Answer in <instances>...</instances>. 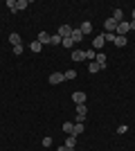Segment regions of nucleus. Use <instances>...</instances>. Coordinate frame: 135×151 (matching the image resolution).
Segmentation results:
<instances>
[{"mask_svg": "<svg viewBox=\"0 0 135 151\" xmlns=\"http://www.w3.org/2000/svg\"><path fill=\"white\" fill-rule=\"evenodd\" d=\"M117 25H119V23H115L113 18H106L104 20V34H115Z\"/></svg>", "mask_w": 135, "mask_h": 151, "instance_id": "obj_1", "label": "nucleus"}, {"mask_svg": "<svg viewBox=\"0 0 135 151\" xmlns=\"http://www.w3.org/2000/svg\"><path fill=\"white\" fill-rule=\"evenodd\" d=\"M104 45H106V38H104V34H99V36H95V41H92V50L95 52H101Z\"/></svg>", "mask_w": 135, "mask_h": 151, "instance_id": "obj_2", "label": "nucleus"}, {"mask_svg": "<svg viewBox=\"0 0 135 151\" xmlns=\"http://www.w3.org/2000/svg\"><path fill=\"white\" fill-rule=\"evenodd\" d=\"M131 32V27H129V23H126V20H122V23H119V25H117V29H115V34L117 36H126V34H129Z\"/></svg>", "mask_w": 135, "mask_h": 151, "instance_id": "obj_3", "label": "nucleus"}, {"mask_svg": "<svg viewBox=\"0 0 135 151\" xmlns=\"http://www.w3.org/2000/svg\"><path fill=\"white\" fill-rule=\"evenodd\" d=\"M56 34H59V36H61V41H63V38H68V36H70V34H72V27H70V25H59Z\"/></svg>", "mask_w": 135, "mask_h": 151, "instance_id": "obj_4", "label": "nucleus"}, {"mask_svg": "<svg viewBox=\"0 0 135 151\" xmlns=\"http://www.w3.org/2000/svg\"><path fill=\"white\" fill-rule=\"evenodd\" d=\"M61 81H65L63 72H52V75H50V83H52V86H56V83H61Z\"/></svg>", "mask_w": 135, "mask_h": 151, "instance_id": "obj_5", "label": "nucleus"}, {"mask_svg": "<svg viewBox=\"0 0 135 151\" xmlns=\"http://www.w3.org/2000/svg\"><path fill=\"white\" fill-rule=\"evenodd\" d=\"M70 38L74 41V45H77V43H81V41H84V34H81V29H79V27H72Z\"/></svg>", "mask_w": 135, "mask_h": 151, "instance_id": "obj_6", "label": "nucleus"}, {"mask_svg": "<svg viewBox=\"0 0 135 151\" xmlns=\"http://www.w3.org/2000/svg\"><path fill=\"white\" fill-rule=\"evenodd\" d=\"M72 101H74V104H86V93H84V90L72 93Z\"/></svg>", "mask_w": 135, "mask_h": 151, "instance_id": "obj_7", "label": "nucleus"}, {"mask_svg": "<svg viewBox=\"0 0 135 151\" xmlns=\"http://www.w3.org/2000/svg\"><path fill=\"white\" fill-rule=\"evenodd\" d=\"M50 38H52V34H50V32H41L36 41H39L41 45H50Z\"/></svg>", "mask_w": 135, "mask_h": 151, "instance_id": "obj_8", "label": "nucleus"}, {"mask_svg": "<svg viewBox=\"0 0 135 151\" xmlns=\"http://www.w3.org/2000/svg\"><path fill=\"white\" fill-rule=\"evenodd\" d=\"M65 147H68L70 151L77 149V135H68V138H65Z\"/></svg>", "mask_w": 135, "mask_h": 151, "instance_id": "obj_9", "label": "nucleus"}, {"mask_svg": "<svg viewBox=\"0 0 135 151\" xmlns=\"http://www.w3.org/2000/svg\"><path fill=\"white\" fill-rule=\"evenodd\" d=\"M79 29H81V34H84V36H88V34H92V23H88V20H86V23H81V25H79Z\"/></svg>", "mask_w": 135, "mask_h": 151, "instance_id": "obj_10", "label": "nucleus"}, {"mask_svg": "<svg viewBox=\"0 0 135 151\" xmlns=\"http://www.w3.org/2000/svg\"><path fill=\"white\" fill-rule=\"evenodd\" d=\"M110 18L115 20V23H122V20H124V12H122V7H117L115 12H113V16H110Z\"/></svg>", "mask_w": 135, "mask_h": 151, "instance_id": "obj_11", "label": "nucleus"}, {"mask_svg": "<svg viewBox=\"0 0 135 151\" xmlns=\"http://www.w3.org/2000/svg\"><path fill=\"white\" fill-rule=\"evenodd\" d=\"M72 61H86V52L84 50H72Z\"/></svg>", "mask_w": 135, "mask_h": 151, "instance_id": "obj_12", "label": "nucleus"}, {"mask_svg": "<svg viewBox=\"0 0 135 151\" xmlns=\"http://www.w3.org/2000/svg\"><path fill=\"white\" fill-rule=\"evenodd\" d=\"M9 43H11L14 47H16V45H23L20 43V34L18 32H11V34H9Z\"/></svg>", "mask_w": 135, "mask_h": 151, "instance_id": "obj_13", "label": "nucleus"}, {"mask_svg": "<svg viewBox=\"0 0 135 151\" xmlns=\"http://www.w3.org/2000/svg\"><path fill=\"white\" fill-rule=\"evenodd\" d=\"M95 61L99 63V68H106V52H97Z\"/></svg>", "mask_w": 135, "mask_h": 151, "instance_id": "obj_14", "label": "nucleus"}, {"mask_svg": "<svg viewBox=\"0 0 135 151\" xmlns=\"http://www.w3.org/2000/svg\"><path fill=\"white\" fill-rule=\"evenodd\" d=\"M63 133L65 135H72V133H74V122H65L63 124Z\"/></svg>", "mask_w": 135, "mask_h": 151, "instance_id": "obj_15", "label": "nucleus"}, {"mask_svg": "<svg viewBox=\"0 0 135 151\" xmlns=\"http://www.w3.org/2000/svg\"><path fill=\"white\" fill-rule=\"evenodd\" d=\"M84 129H86L84 122H79V124L74 122V133H72V135H81V133H84Z\"/></svg>", "mask_w": 135, "mask_h": 151, "instance_id": "obj_16", "label": "nucleus"}, {"mask_svg": "<svg viewBox=\"0 0 135 151\" xmlns=\"http://www.w3.org/2000/svg\"><path fill=\"white\" fill-rule=\"evenodd\" d=\"M61 45H63V47H68V50H74V41H72L70 36L63 38V41H61Z\"/></svg>", "mask_w": 135, "mask_h": 151, "instance_id": "obj_17", "label": "nucleus"}, {"mask_svg": "<svg viewBox=\"0 0 135 151\" xmlns=\"http://www.w3.org/2000/svg\"><path fill=\"white\" fill-rule=\"evenodd\" d=\"M27 0H16V12H23V9H27Z\"/></svg>", "mask_w": 135, "mask_h": 151, "instance_id": "obj_18", "label": "nucleus"}, {"mask_svg": "<svg viewBox=\"0 0 135 151\" xmlns=\"http://www.w3.org/2000/svg\"><path fill=\"white\" fill-rule=\"evenodd\" d=\"M88 70L92 72V75H95V72H99L101 68H99V63H97V61H90V63H88Z\"/></svg>", "mask_w": 135, "mask_h": 151, "instance_id": "obj_19", "label": "nucleus"}, {"mask_svg": "<svg viewBox=\"0 0 135 151\" xmlns=\"http://www.w3.org/2000/svg\"><path fill=\"white\" fill-rule=\"evenodd\" d=\"M126 43H129V41H126V36H115V45H117V47H124Z\"/></svg>", "mask_w": 135, "mask_h": 151, "instance_id": "obj_20", "label": "nucleus"}, {"mask_svg": "<svg viewBox=\"0 0 135 151\" xmlns=\"http://www.w3.org/2000/svg\"><path fill=\"white\" fill-rule=\"evenodd\" d=\"M95 57H97V52L92 50V47H88V50H86V59H88V61H95Z\"/></svg>", "mask_w": 135, "mask_h": 151, "instance_id": "obj_21", "label": "nucleus"}, {"mask_svg": "<svg viewBox=\"0 0 135 151\" xmlns=\"http://www.w3.org/2000/svg\"><path fill=\"white\" fill-rule=\"evenodd\" d=\"M29 47H32V52H41V50H43V45H41L39 41H32V43H29Z\"/></svg>", "mask_w": 135, "mask_h": 151, "instance_id": "obj_22", "label": "nucleus"}, {"mask_svg": "<svg viewBox=\"0 0 135 151\" xmlns=\"http://www.w3.org/2000/svg\"><path fill=\"white\" fill-rule=\"evenodd\" d=\"M50 45H61V36H59V34H52V38H50Z\"/></svg>", "mask_w": 135, "mask_h": 151, "instance_id": "obj_23", "label": "nucleus"}, {"mask_svg": "<svg viewBox=\"0 0 135 151\" xmlns=\"http://www.w3.org/2000/svg\"><path fill=\"white\" fill-rule=\"evenodd\" d=\"M63 75H65V79H74V77H77V70H68Z\"/></svg>", "mask_w": 135, "mask_h": 151, "instance_id": "obj_24", "label": "nucleus"}, {"mask_svg": "<svg viewBox=\"0 0 135 151\" xmlns=\"http://www.w3.org/2000/svg\"><path fill=\"white\" fill-rule=\"evenodd\" d=\"M7 7L11 9V14H18V12H16V2H14V0H7Z\"/></svg>", "mask_w": 135, "mask_h": 151, "instance_id": "obj_25", "label": "nucleus"}, {"mask_svg": "<svg viewBox=\"0 0 135 151\" xmlns=\"http://www.w3.org/2000/svg\"><path fill=\"white\" fill-rule=\"evenodd\" d=\"M14 54H16V57H20V54H23V45H16V47H14Z\"/></svg>", "mask_w": 135, "mask_h": 151, "instance_id": "obj_26", "label": "nucleus"}, {"mask_svg": "<svg viewBox=\"0 0 135 151\" xmlns=\"http://www.w3.org/2000/svg\"><path fill=\"white\" fill-rule=\"evenodd\" d=\"M52 145V138H43V147H50Z\"/></svg>", "mask_w": 135, "mask_h": 151, "instance_id": "obj_27", "label": "nucleus"}, {"mask_svg": "<svg viewBox=\"0 0 135 151\" xmlns=\"http://www.w3.org/2000/svg\"><path fill=\"white\" fill-rule=\"evenodd\" d=\"M129 27H131V29L135 32V20H131V23H129Z\"/></svg>", "mask_w": 135, "mask_h": 151, "instance_id": "obj_28", "label": "nucleus"}, {"mask_svg": "<svg viewBox=\"0 0 135 151\" xmlns=\"http://www.w3.org/2000/svg\"><path fill=\"white\" fill-rule=\"evenodd\" d=\"M56 151H70V149H68V147H65V145H63V147H59V149H56Z\"/></svg>", "mask_w": 135, "mask_h": 151, "instance_id": "obj_29", "label": "nucleus"}, {"mask_svg": "<svg viewBox=\"0 0 135 151\" xmlns=\"http://www.w3.org/2000/svg\"><path fill=\"white\" fill-rule=\"evenodd\" d=\"M133 20H135V9H133Z\"/></svg>", "mask_w": 135, "mask_h": 151, "instance_id": "obj_30", "label": "nucleus"}]
</instances>
